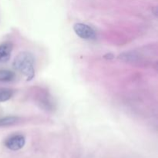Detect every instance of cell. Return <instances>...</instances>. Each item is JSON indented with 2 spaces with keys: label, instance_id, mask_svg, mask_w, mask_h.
I'll list each match as a JSON object with an SVG mask.
<instances>
[{
  "label": "cell",
  "instance_id": "cell-1",
  "mask_svg": "<svg viewBox=\"0 0 158 158\" xmlns=\"http://www.w3.org/2000/svg\"><path fill=\"white\" fill-rule=\"evenodd\" d=\"M35 59L32 53L29 52H21L14 59L13 66L15 70L19 71L25 76L27 80H31L35 76V69H34Z\"/></svg>",
  "mask_w": 158,
  "mask_h": 158
},
{
  "label": "cell",
  "instance_id": "cell-2",
  "mask_svg": "<svg viewBox=\"0 0 158 158\" xmlns=\"http://www.w3.org/2000/svg\"><path fill=\"white\" fill-rule=\"evenodd\" d=\"M73 30L80 38L83 40H95L97 37V34L94 29L85 23H76L73 26Z\"/></svg>",
  "mask_w": 158,
  "mask_h": 158
},
{
  "label": "cell",
  "instance_id": "cell-3",
  "mask_svg": "<svg viewBox=\"0 0 158 158\" xmlns=\"http://www.w3.org/2000/svg\"><path fill=\"white\" fill-rule=\"evenodd\" d=\"M26 138L22 134H15L8 137L5 141V146L11 151H19L24 147Z\"/></svg>",
  "mask_w": 158,
  "mask_h": 158
},
{
  "label": "cell",
  "instance_id": "cell-4",
  "mask_svg": "<svg viewBox=\"0 0 158 158\" xmlns=\"http://www.w3.org/2000/svg\"><path fill=\"white\" fill-rule=\"evenodd\" d=\"M12 51V45L10 43H5L0 45V63L9 60Z\"/></svg>",
  "mask_w": 158,
  "mask_h": 158
},
{
  "label": "cell",
  "instance_id": "cell-5",
  "mask_svg": "<svg viewBox=\"0 0 158 158\" xmlns=\"http://www.w3.org/2000/svg\"><path fill=\"white\" fill-rule=\"evenodd\" d=\"M15 73L7 69H0V82H10L15 79Z\"/></svg>",
  "mask_w": 158,
  "mask_h": 158
},
{
  "label": "cell",
  "instance_id": "cell-6",
  "mask_svg": "<svg viewBox=\"0 0 158 158\" xmlns=\"http://www.w3.org/2000/svg\"><path fill=\"white\" fill-rule=\"evenodd\" d=\"M19 118L17 117H2V118H0V127H7V126H11V125H13L15 123H18Z\"/></svg>",
  "mask_w": 158,
  "mask_h": 158
},
{
  "label": "cell",
  "instance_id": "cell-7",
  "mask_svg": "<svg viewBox=\"0 0 158 158\" xmlns=\"http://www.w3.org/2000/svg\"><path fill=\"white\" fill-rule=\"evenodd\" d=\"M13 90L8 88H1L0 89V102H6L10 100L13 96Z\"/></svg>",
  "mask_w": 158,
  "mask_h": 158
}]
</instances>
